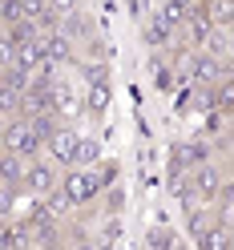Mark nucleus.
Here are the masks:
<instances>
[{
    "instance_id": "7ed1b4c3",
    "label": "nucleus",
    "mask_w": 234,
    "mask_h": 250,
    "mask_svg": "<svg viewBox=\"0 0 234 250\" xmlns=\"http://www.w3.org/2000/svg\"><path fill=\"white\" fill-rule=\"evenodd\" d=\"M61 182V166L53 158H44V153H37V158H28L24 166V178H21V190L33 194V198H44L49 190H57Z\"/></svg>"
},
{
    "instance_id": "ddd939ff",
    "label": "nucleus",
    "mask_w": 234,
    "mask_h": 250,
    "mask_svg": "<svg viewBox=\"0 0 234 250\" xmlns=\"http://www.w3.org/2000/svg\"><path fill=\"white\" fill-rule=\"evenodd\" d=\"M49 8L57 12V17H69V12L81 8V0H49Z\"/></svg>"
},
{
    "instance_id": "2eb2a0df",
    "label": "nucleus",
    "mask_w": 234,
    "mask_h": 250,
    "mask_svg": "<svg viewBox=\"0 0 234 250\" xmlns=\"http://www.w3.org/2000/svg\"><path fill=\"white\" fill-rule=\"evenodd\" d=\"M24 17H41V12H49V0H21Z\"/></svg>"
},
{
    "instance_id": "9d476101",
    "label": "nucleus",
    "mask_w": 234,
    "mask_h": 250,
    "mask_svg": "<svg viewBox=\"0 0 234 250\" xmlns=\"http://www.w3.org/2000/svg\"><path fill=\"white\" fill-rule=\"evenodd\" d=\"M101 162V142L77 133V149H73V166H97Z\"/></svg>"
},
{
    "instance_id": "f03ea898",
    "label": "nucleus",
    "mask_w": 234,
    "mask_h": 250,
    "mask_svg": "<svg viewBox=\"0 0 234 250\" xmlns=\"http://www.w3.org/2000/svg\"><path fill=\"white\" fill-rule=\"evenodd\" d=\"M0 149L8 153H21V158H37L41 153V137L33 133V125H28V117H4L0 121Z\"/></svg>"
},
{
    "instance_id": "9b49d317",
    "label": "nucleus",
    "mask_w": 234,
    "mask_h": 250,
    "mask_svg": "<svg viewBox=\"0 0 234 250\" xmlns=\"http://www.w3.org/2000/svg\"><path fill=\"white\" fill-rule=\"evenodd\" d=\"M21 93H24V89H17L12 81L0 77V117H17V113H21Z\"/></svg>"
},
{
    "instance_id": "0eeeda50",
    "label": "nucleus",
    "mask_w": 234,
    "mask_h": 250,
    "mask_svg": "<svg viewBox=\"0 0 234 250\" xmlns=\"http://www.w3.org/2000/svg\"><path fill=\"white\" fill-rule=\"evenodd\" d=\"M178 28H182V21L174 17V12H158V17H153L149 21V28H146V41L149 44H166V41H174V33H178Z\"/></svg>"
},
{
    "instance_id": "6e6552de",
    "label": "nucleus",
    "mask_w": 234,
    "mask_h": 250,
    "mask_svg": "<svg viewBox=\"0 0 234 250\" xmlns=\"http://www.w3.org/2000/svg\"><path fill=\"white\" fill-rule=\"evenodd\" d=\"M12 65L24 69V73H37V69L44 65V44H41V37H37V41H21L17 53H12Z\"/></svg>"
},
{
    "instance_id": "39448f33",
    "label": "nucleus",
    "mask_w": 234,
    "mask_h": 250,
    "mask_svg": "<svg viewBox=\"0 0 234 250\" xmlns=\"http://www.w3.org/2000/svg\"><path fill=\"white\" fill-rule=\"evenodd\" d=\"M73 149H77V129H69V125H57V129L44 137V146H41V153L53 158L61 169L73 166Z\"/></svg>"
},
{
    "instance_id": "f257e3e1",
    "label": "nucleus",
    "mask_w": 234,
    "mask_h": 250,
    "mask_svg": "<svg viewBox=\"0 0 234 250\" xmlns=\"http://www.w3.org/2000/svg\"><path fill=\"white\" fill-rule=\"evenodd\" d=\"M109 178H113V166L101 169V162H97V166H69V169H61L57 190L65 194V198L73 202V210H77V206H89V202L105 190Z\"/></svg>"
},
{
    "instance_id": "4468645a",
    "label": "nucleus",
    "mask_w": 234,
    "mask_h": 250,
    "mask_svg": "<svg viewBox=\"0 0 234 250\" xmlns=\"http://www.w3.org/2000/svg\"><path fill=\"white\" fill-rule=\"evenodd\" d=\"M190 8H198V0H170V4H166V12H174L178 21H182V17H186Z\"/></svg>"
},
{
    "instance_id": "423d86ee",
    "label": "nucleus",
    "mask_w": 234,
    "mask_h": 250,
    "mask_svg": "<svg viewBox=\"0 0 234 250\" xmlns=\"http://www.w3.org/2000/svg\"><path fill=\"white\" fill-rule=\"evenodd\" d=\"M41 44H44V61H49V65H57V69H65V65H73V61H77V41L65 37L61 28L44 33Z\"/></svg>"
},
{
    "instance_id": "f8f14e48",
    "label": "nucleus",
    "mask_w": 234,
    "mask_h": 250,
    "mask_svg": "<svg viewBox=\"0 0 234 250\" xmlns=\"http://www.w3.org/2000/svg\"><path fill=\"white\" fill-rule=\"evenodd\" d=\"M146 246H153V250H178V238L170 230H162V226H153L149 234H146Z\"/></svg>"
},
{
    "instance_id": "1a4fd4ad",
    "label": "nucleus",
    "mask_w": 234,
    "mask_h": 250,
    "mask_svg": "<svg viewBox=\"0 0 234 250\" xmlns=\"http://www.w3.org/2000/svg\"><path fill=\"white\" fill-rule=\"evenodd\" d=\"M24 166H28V158H21V153H8V149H0V186H21V178H24Z\"/></svg>"
},
{
    "instance_id": "20e7f679",
    "label": "nucleus",
    "mask_w": 234,
    "mask_h": 250,
    "mask_svg": "<svg viewBox=\"0 0 234 250\" xmlns=\"http://www.w3.org/2000/svg\"><path fill=\"white\" fill-rule=\"evenodd\" d=\"M53 113L65 121L85 117V89L77 81H69V77H57L53 81Z\"/></svg>"
}]
</instances>
